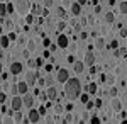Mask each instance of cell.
Wrapping results in <instances>:
<instances>
[{
	"instance_id": "836d02e7",
	"label": "cell",
	"mask_w": 127,
	"mask_h": 124,
	"mask_svg": "<svg viewBox=\"0 0 127 124\" xmlns=\"http://www.w3.org/2000/svg\"><path fill=\"white\" fill-rule=\"evenodd\" d=\"M10 90H12V94H14V95H19V90H17V83H14Z\"/></svg>"
},
{
	"instance_id": "681fc988",
	"label": "cell",
	"mask_w": 127,
	"mask_h": 124,
	"mask_svg": "<svg viewBox=\"0 0 127 124\" xmlns=\"http://www.w3.org/2000/svg\"><path fill=\"white\" fill-rule=\"evenodd\" d=\"M22 56H24V58H29V49H24V51H22Z\"/></svg>"
},
{
	"instance_id": "94428289",
	"label": "cell",
	"mask_w": 127,
	"mask_h": 124,
	"mask_svg": "<svg viewBox=\"0 0 127 124\" xmlns=\"http://www.w3.org/2000/svg\"><path fill=\"white\" fill-rule=\"evenodd\" d=\"M108 5H112V7H114V5H115V0H108Z\"/></svg>"
},
{
	"instance_id": "003e7915",
	"label": "cell",
	"mask_w": 127,
	"mask_h": 124,
	"mask_svg": "<svg viewBox=\"0 0 127 124\" xmlns=\"http://www.w3.org/2000/svg\"><path fill=\"white\" fill-rule=\"evenodd\" d=\"M126 43H127V38H126Z\"/></svg>"
},
{
	"instance_id": "ba28073f",
	"label": "cell",
	"mask_w": 127,
	"mask_h": 124,
	"mask_svg": "<svg viewBox=\"0 0 127 124\" xmlns=\"http://www.w3.org/2000/svg\"><path fill=\"white\" fill-rule=\"evenodd\" d=\"M87 66H93L95 65V55L92 53V51H87L85 53V61H83Z\"/></svg>"
},
{
	"instance_id": "60d3db41",
	"label": "cell",
	"mask_w": 127,
	"mask_h": 124,
	"mask_svg": "<svg viewBox=\"0 0 127 124\" xmlns=\"http://www.w3.org/2000/svg\"><path fill=\"white\" fill-rule=\"evenodd\" d=\"M9 39H10V41L17 39V34H15V32H9Z\"/></svg>"
},
{
	"instance_id": "3957f363",
	"label": "cell",
	"mask_w": 127,
	"mask_h": 124,
	"mask_svg": "<svg viewBox=\"0 0 127 124\" xmlns=\"http://www.w3.org/2000/svg\"><path fill=\"white\" fill-rule=\"evenodd\" d=\"M69 78V71L66 68H58V73H56V82L59 83H66Z\"/></svg>"
},
{
	"instance_id": "d590c367",
	"label": "cell",
	"mask_w": 127,
	"mask_h": 124,
	"mask_svg": "<svg viewBox=\"0 0 127 124\" xmlns=\"http://www.w3.org/2000/svg\"><path fill=\"white\" fill-rule=\"evenodd\" d=\"M127 55V48H119V56H124Z\"/></svg>"
},
{
	"instance_id": "03108f58",
	"label": "cell",
	"mask_w": 127,
	"mask_h": 124,
	"mask_svg": "<svg viewBox=\"0 0 127 124\" xmlns=\"http://www.w3.org/2000/svg\"><path fill=\"white\" fill-rule=\"evenodd\" d=\"M0 92H2V87H0Z\"/></svg>"
},
{
	"instance_id": "9c48e42d",
	"label": "cell",
	"mask_w": 127,
	"mask_h": 124,
	"mask_svg": "<svg viewBox=\"0 0 127 124\" xmlns=\"http://www.w3.org/2000/svg\"><path fill=\"white\" fill-rule=\"evenodd\" d=\"M22 100H24V107H32V104H34V95H31L29 92L27 94H24V97H22Z\"/></svg>"
},
{
	"instance_id": "be15d7a7",
	"label": "cell",
	"mask_w": 127,
	"mask_h": 124,
	"mask_svg": "<svg viewBox=\"0 0 127 124\" xmlns=\"http://www.w3.org/2000/svg\"><path fill=\"white\" fill-rule=\"evenodd\" d=\"M0 71H2V63H0Z\"/></svg>"
},
{
	"instance_id": "52a82bcc",
	"label": "cell",
	"mask_w": 127,
	"mask_h": 124,
	"mask_svg": "<svg viewBox=\"0 0 127 124\" xmlns=\"http://www.w3.org/2000/svg\"><path fill=\"white\" fill-rule=\"evenodd\" d=\"M68 44H69V39L66 34H59L58 32V46L59 48H68Z\"/></svg>"
},
{
	"instance_id": "bcb514c9",
	"label": "cell",
	"mask_w": 127,
	"mask_h": 124,
	"mask_svg": "<svg viewBox=\"0 0 127 124\" xmlns=\"http://www.w3.org/2000/svg\"><path fill=\"white\" fill-rule=\"evenodd\" d=\"M120 36L122 38H127V29H120Z\"/></svg>"
},
{
	"instance_id": "f907efd6",
	"label": "cell",
	"mask_w": 127,
	"mask_h": 124,
	"mask_svg": "<svg viewBox=\"0 0 127 124\" xmlns=\"http://www.w3.org/2000/svg\"><path fill=\"white\" fill-rule=\"evenodd\" d=\"M3 22H5V26H7V27H12V20H5V19H3Z\"/></svg>"
},
{
	"instance_id": "6da1fadb",
	"label": "cell",
	"mask_w": 127,
	"mask_h": 124,
	"mask_svg": "<svg viewBox=\"0 0 127 124\" xmlns=\"http://www.w3.org/2000/svg\"><path fill=\"white\" fill-rule=\"evenodd\" d=\"M64 94L68 99H78L81 95V83H80L78 78H68L66 87H64Z\"/></svg>"
},
{
	"instance_id": "4316f807",
	"label": "cell",
	"mask_w": 127,
	"mask_h": 124,
	"mask_svg": "<svg viewBox=\"0 0 127 124\" xmlns=\"http://www.w3.org/2000/svg\"><path fill=\"white\" fill-rule=\"evenodd\" d=\"M108 48H110V49H117V48H119L117 39H112V41H110V44H108Z\"/></svg>"
},
{
	"instance_id": "7402d4cb",
	"label": "cell",
	"mask_w": 127,
	"mask_h": 124,
	"mask_svg": "<svg viewBox=\"0 0 127 124\" xmlns=\"http://www.w3.org/2000/svg\"><path fill=\"white\" fill-rule=\"evenodd\" d=\"M105 20H107L108 24H112V22H115V15L112 12H108V14H105Z\"/></svg>"
},
{
	"instance_id": "5bb4252c",
	"label": "cell",
	"mask_w": 127,
	"mask_h": 124,
	"mask_svg": "<svg viewBox=\"0 0 127 124\" xmlns=\"http://www.w3.org/2000/svg\"><path fill=\"white\" fill-rule=\"evenodd\" d=\"M71 14H73V15H80V14H81V5H80L78 2L71 5Z\"/></svg>"
},
{
	"instance_id": "4fadbf2b",
	"label": "cell",
	"mask_w": 127,
	"mask_h": 124,
	"mask_svg": "<svg viewBox=\"0 0 127 124\" xmlns=\"http://www.w3.org/2000/svg\"><path fill=\"white\" fill-rule=\"evenodd\" d=\"M73 70H75L76 73H83V70H85V63H83V61H75V63H73Z\"/></svg>"
},
{
	"instance_id": "7c38bea8",
	"label": "cell",
	"mask_w": 127,
	"mask_h": 124,
	"mask_svg": "<svg viewBox=\"0 0 127 124\" xmlns=\"http://www.w3.org/2000/svg\"><path fill=\"white\" fill-rule=\"evenodd\" d=\"M27 88H29V83H27V82H19V83H17L19 95H24V94H27Z\"/></svg>"
},
{
	"instance_id": "603a6c76",
	"label": "cell",
	"mask_w": 127,
	"mask_h": 124,
	"mask_svg": "<svg viewBox=\"0 0 127 124\" xmlns=\"http://www.w3.org/2000/svg\"><path fill=\"white\" fill-rule=\"evenodd\" d=\"M7 14V3H0V17H5Z\"/></svg>"
},
{
	"instance_id": "484cf974",
	"label": "cell",
	"mask_w": 127,
	"mask_h": 124,
	"mask_svg": "<svg viewBox=\"0 0 127 124\" xmlns=\"http://www.w3.org/2000/svg\"><path fill=\"white\" fill-rule=\"evenodd\" d=\"M58 17H59V19H66V12H64L63 7H59V9H58Z\"/></svg>"
},
{
	"instance_id": "ee69618b",
	"label": "cell",
	"mask_w": 127,
	"mask_h": 124,
	"mask_svg": "<svg viewBox=\"0 0 127 124\" xmlns=\"http://www.w3.org/2000/svg\"><path fill=\"white\" fill-rule=\"evenodd\" d=\"M39 114H41V116H44V114H46V105L39 107Z\"/></svg>"
},
{
	"instance_id": "4dcf8cb0",
	"label": "cell",
	"mask_w": 127,
	"mask_h": 124,
	"mask_svg": "<svg viewBox=\"0 0 127 124\" xmlns=\"http://www.w3.org/2000/svg\"><path fill=\"white\" fill-rule=\"evenodd\" d=\"M54 111H56V114H61V112H63L64 109H63V105H61V104H56V107H54Z\"/></svg>"
},
{
	"instance_id": "ab89813d",
	"label": "cell",
	"mask_w": 127,
	"mask_h": 124,
	"mask_svg": "<svg viewBox=\"0 0 127 124\" xmlns=\"http://www.w3.org/2000/svg\"><path fill=\"white\" fill-rule=\"evenodd\" d=\"M17 43H19V44H26L27 41H26V38H24V36H20V38L17 39Z\"/></svg>"
},
{
	"instance_id": "f6af8a7d",
	"label": "cell",
	"mask_w": 127,
	"mask_h": 124,
	"mask_svg": "<svg viewBox=\"0 0 127 124\" xmlns=\"http://www.w3.org/2000/svg\"><path fill=\"white\" fill-rule=\"evenodd\" d=\"M92 107H95V102H92V100H88V102H87V109H92Z\"/></svg>"
},
{
	"instance_id": "9f6ffc18",
	"label": "cell",
	"mask_w": 127,
	"mask_h": 124,
	"mask_svg": "<svg viewBox=\"0 0 127 124\" xmlns=\"http://www.w3.org/2000/svg\"><path fill=\"white\" fill-rule=\"evenodd\" d=\"M46 71H48V73H49V71H53V65H46Z\"/></svg>"
},
{
	"instance_id": "f5cc1de1",
	"label": "cell",
	"mask_w": 127,
	"mask_h": 124,
	"mask_svg": "<svg viewBox=\"0 0 127 124\" xmlns=\"http://www.w3.org/2000/svg\"><path fill=\"white\" fill-rule=\"evenodd\" d=\"M64 109H66L68 112H69V111H73V104H66V107H64Z\"/></svg>"
},
{
	"instance_id": "e7e4bbea",
	"label": "cell",
	"mask_w": 127,
	"mask_h": 124,
	"mask_svg": "<svg viewBox=\"0 0 127 124\" xmlns=\"http://www.w3.org/2000/svg\"><path fill=\"white\" fill-rule=\"evenodd\" d=\"M0 34H2V26H0Z\"/></svg>"
},
{
	"instance_id": "8fae6325",
	"label": "cell",
	"mask_w": 127,
	"mask_h": 124,
	"mask_svg": "<svg viewBox=\"0 0 127 124\" xmlns=\"http://www.w3.org/2000/svg\"><path fill=\"white\" fill-rule=\"evenodd\" d=\"M46 94H48V99H49V100H56V99H58V90H56L53 85L48 87V92H46Z\"/></svg>"
},
{
	"instance_id": "680465c9",
	"label": "cell",
	"mask_w": 127,
	"mask_h": 124,
	"mask_svg": "<svg viewBox=\"0 0 127 124\" xmlns=\"http://www.w3.org/2000/svg\"><path fill=\"white\" fill-rule=\"evenodd\" d=\"M100 10H102V7H100V5H97V7H95V14H100Z\"/></svg>"
},
{
	"instance_id": "91938a15",
	"label": "cell",
	"mask_w": 127,
	"mask_h": 124,
	"mask_svg": "<svg viewBox=\"0 0 127 124\" xmlns=\"http://www.w3.org/2000/svg\"><path fill=\"white\" fill-rule=\"evenodd\" d=\"M95 107H102V100H97L95 102Z\"/></svg>"
},
{
	"instance_id": "9a60e30c",
	"label": "cell",
	"mask_w": 127,
	"mask_h": 124,
	"mask_svg": "<svg viewBox=\"0 0 127 124\" xmlns=\"http://www.w3.org/2000/svg\"><path fill=\"white\" fill-rule=\"evenodd\" d=\"M120 107H122V104H120V100L114 97V100H112V109H114V111H120Z\"/></svg>"
},
{
	"instance_id": "8992f818",
	"label": "cell",
	"mask_w": 127,
	"mask_h": 124,
	"mask_svg": "<svg viewBox=\"0 0 127 124\" xmlns=\"http://www.w3.org/2000/svg\"><path fill=\"white\" fill-rule=\"evenodd\" d=\"M22 70H24V66H22V63H19V61H14L10 65V73L12 75H19V73H22Z\"/></svg>"
},
{
	"instance_id": "816d5d0a",
	"label": "cell",
	"mask_w": 127,
	"mask_h": 124,
	"mask_svg": "<svg viewBox=\"0 0 127 124\" xmlns=\"http://www.w3.org/2000/svg\"><path fill=\"white\" fill-rule=\"evenodd\" d=\"M68 63H71V65L75 63V56H73V55H71V56H68Z\"/></svg>"
},
{
	"instance_id": "f1b7e54d",
	"label": "cell",
	"mask_w": 127,
	"mask_h": 124,
	"mask_svg": "<svg viewBox=\"0 0 127 124\" xmlns=\"http://www.w3.org/2000/svg\"><path fill=\"white\" fill-rule=\"evenodd\" d=\"M75 121V116L73 114H66L64 116V123H73Z\"/></svg>"
},
{
	"instance_id": "7dc6e473",
	"label": "cell",
	"mask_w": 127,
	"mask_h": 124,
	"mask_svg": "<svg viewBox=\"0 0 127 124\" xmlns=\"http://www.w3.org/2000/svg\"><path fill=\"white\" fill-rule=\"evenodd\" d=\"M44 5H46V7H51V5H53V0H44Z\"/></svg>"
},
{
	"instance_id": "5b68a950",
	"label": "cell",
	"mask_w": 127,
	"mask_h": 124,
	"mask_svg": "<svg viewBox=\"0 0 127 124\" xmlns=\"http://www.w3.org/2000/svg\"><path fill=\"white\" fill-rule=\"evenodd\" d=\"M10 105H12V109H14V111H20V109L24 107V100H22L19 95H14L12 104H10Z\"/></svg>"
},
{
	"instance_id": "e0dca14e",
	"label": "cell",
	"mask_w": 127,
	"mask_h": 124,
	"mask_svg": "<svg viewBox=\"0 0 127 124\" xmlns=\"http://www.w3.org/2000/svg\"><path fill=\"white\" fill-rule=\"evenodd\" d=\"M9 36H2V38H0V46H2V48H7V46H9Z\"/></svg>"
},
{
	"instance_id": "74e56055",
	"label": "cell",
	"mask_w": 127,
	"mask_h": 124,
	"mask_svg": "<svg viewBox=\"0 0 127 124\" xmlns=\"http://www.w3.org/2000/svg\"><path fill=\"white\" fill-rule=\"evenodd\" d=\"M7 12H15V7H14V3H7Z\"/></svg>"
},
{
	"instance_id": "2e32d148",
	"label": "cell",
	"mask_w": 127,
	"mask_h": 124,
	"mask_svg": "<svg viewBox=\"0 0 127 124\" xmlns=\"http://www.w3.org/2000/svg\"><path fill=\"white\" fill-rule=\"evenodd\" d=\"M22 119H24L22 117V112L20 111H15L14 112V123H22Z\"/></svg>"
},
{
	"instance_id": "1f68e13d",
	"label": "cell",
	"mask_w": 127,
	"mask_h": 124,
	"mask_svg": "<svg viewBox=\"0 0 127 124\" xmlns=\"http://www.w3.org/2000/svg\"><path fill=\"white\" fill-rule=\"evenodd\" d=\"M90 123H92V124H98V123H100V117H98V116H93V117L90 119Z\"/></svg>"
},
{
	"instance_id": "7a4b0ae2",
	"label": "cell",
	"mask_w": 127,
	"mask_h": 124,
	"mask_svg": "<svg viewBox=\"0 0 127 124\" xmlns=\"http://www.w3.org/2000/svg\"><path fill=\"white\" fill-rule=\"evenodd\" d=\"M14 5H15V12H19V15H26L32 7L29 0H14Z\"/></svg>"
},
{
	"instance_id": "f35d334b",
	"label": "cell",
	"mask_w": 127,
	"mask_h": 124,
	"mask_svg": "<svg viewBox=\"0 0 127 124\" xmlns=\"http://www.w3.org/2000/svg\"><path fill=\"white\" fill-rule=\"evenodd\" d=\"M64 27H66V24H64L63 20H61V22H58V32H59V31H63Z\"/></svg>"
},
{
	"instance_id": "d6986e66",
	"label": "cell",
	"mask_w": 127,
	"mask_h": 124,
	"mask_svg": "<svg viewBox=\"0 0 127 124\" xmlns=\"http://www.w3.org/2000/svg\"><path fill=\"white\" fill-rule=\"evenodd\" d=\"M34 20H36V15H34V14H27V15H26V22H27V26L34 24Z\"/></svg>"
},
{
	"instance_id": "f546056e",
	"label": "cell",
	"mask_w": 127,
	"mask_h": 124,
	"mask_svg": "<svg viewBox=\"0 0 127 124\" xmlns=\"http://www.w3.org/2000/svg\"><path fill=\"white\" fill-rule=\"evenodd\" d=\"M80 99H81V102H83V104H87L88 100H90V95H88V94H81Z\"/></svg>"
},
{
	"instance_id": "6f0895ef",
	"label": "cell",
	"mask_w": 127,
	"mask_h": 124,
	"mask_svg": "<svg viewBox=\"0 0 127 124\" xmlns=\"http://www.w3.org/2000/svg\"><path fill=\"white\" fill-rule=\"evenodd\" d=\"M49 56H51V53H49L48 49H44V58H49Z\"/></svg>"
},
{
	"instance_id": "7bdbcfd3",
	"label": "cell",
	"mask_w": 127,
	"mask_h": 124,
	"mask_svg": "<svg viewBox=\"0 0 127 124\" xmlns=\"http://www.w3.org/2000/svg\"><path fill=\"white\" fill-rule=\"evenodd\" d=\"M27 65H29L31 68H34V66H36V60H29V61H27Z\"/></svg>"
},
{
	"instance_id": "277c9868",
	"label": "cell",
	"mask_w": 127,
	"mask_h": 124,
	"mask_svg": "<svg viewBox=\"0 0 127 124\" xmlns=\"http://www.w3.org/2000/svg\"><path fill=\"white\" fill-rule=\"evenodd\" d=\"M27 117H29L31 123H39V121H41V114H39V111H36V109H32V107H31V111L27 112Z\"/></svg>"
},
{
	"instance_id": "d6a6232c",
	"label": "cell",
	"mask_w": 127,
	"mask_h": 124,
	"mask_svg": "<svg viewBox=\"0 0 127 124\" xmlns=\"http://www.w3.org/2000/svg\"><path fill=\"white\" fill-rule=\"evenodd\" d=\"M27 48H29V51H34V49H36V44H34V41H29V43H27Z\"/></svg>"
},
{
	"instance_id": "c3c4849f",
	"label": "cell",
	"mask_w": 127,
	"mask_h": 124,
	"mask_svg": "<svg viewBox=\"0 0 127 124\" xmlns=\"http://www.w3.org/2000/svg\"><path fill=\"white\" fill-rule=\"evenodd\" d=\"M107 83H110V85L114 83V76H112V75H108V76H107Z\"/></svg>"
},
{
	"instance_id": "ffe728a7",
	"label": "cell",
	"mask_w": 127,
	"mask_h": 124,
	"mask_svg": "<svg viewBox=\"0 0 127 124\" xmlns=\"http://www.w3.org/2000/svg\"><path fill=\"white\" fill-rule=\"evenodd\" d=\"M44 80H46V85H48V87L54 85V82H56V78H54V76H51V75H48L46 78H44Z\"/></svg>"
},
{
	"instance_id": "6125c7cd",
	"label": "cell",
	"mask_w": 127,
	"mask_h": 124,
	"mask_svg": "<svg viewBox=\"0 0 127 124\" xmlns=\"http://www.w3.org/2000/svg\"><path fill=\"white\" fill-rule=\"evenodd\" d=\"M78 3H80V5H85V3H87V0H78Z\"/></svg>"
},
{
	"instance_id": "b9f144b4",
	"label": "cell",
	"mask_w": 127,
	"mask_h": 124,
	"mask_svg": "<svg viewBox=\"0 0 127 124\" xmlns=\"http://www.w3.org/2000/svg\"><path fill=\"white\" fill-rule=\"evenodd\" d=\"M42 44H44V46H46V48H48L49 44H51V41H49L48 38H44V39H42Z\"/></svg>"
},
{
	"instance_id": "cb8c5ba5",
	"label": "cell",
	"mask_w": 127,
	"mask_h": 124,
	"mask_svg": "<svg viewBox=\"0 0 127 124\" xmlns=\"http://www.w3.org/2000/svg\"><path fill=\"white\" fill-rule=\"evenodd\" d=\"M119 9H120L122 14H127V2H120L119 3Z\"/></svg>"
},
{
	"instance_id": "d4e9b609",
	"label": "cell",
	"mask_w": 127,
	"mask_h": 124,
	"mask_svg": "<svg viewBox=\"0 0 127 124\" xmlns=\"http://www.w3.org/2000/svg\"><path fill=\"white\" fill-rule=\"evenodd\" d=\"M97 92V83H88V94H95Z\"/></svg>"
},
{
	"instance_id": "db71d44e",
	"label": "cell",
	"mask_w": 127,
	"mask_h": 124,
	"mask_svg": "<svg viewBox=\"0 0 127 124\" xmlns=\"http://www.w3.org/2000/svg\"><path fill=\"white\" fill-rule=\"evenodd\" d=\"M93 73H97V68H95V66H90V75H93Z\"/></svg>"
},
{
	"instance_id": "e575fe53",
	"label": "cell",
	"mask_w": 127,
	"mask_h": 124,
	"mask_svg": "<svg viewBox=\"0 0 127 124\" xmlns=\"http://www.w3.org/2000/svg\"><path fill=\"white\" fill-rule=\"evenodd\" d=\"M5 100H7V95L3 92H0V104H5Z\"/></svg>"
},
{
	"instance_id": "83f0119b",
	"label": "cell",
	"mask_w": 127,
	"mask_h": 124,
	"mask_svg": "<svg viewBox=\"0 0 127 124\" xmlns=\"http://www.w3.org/2000/svg\"><path fill=\"white\" fill-rule=\"evenodd\" d=\"M44 65V58H36V68H41Z\"/></svg>"
},
{
	"instance_id": "44dd1931",
	"label": "cell",
	"mask_w": 127,
	"mask_h": 124,
	"mask_svg": "<svg viewBox=\"0 0 127 124\" xmlns=\"http://www.w3.org/2000/svg\"><path fill=\"white\" fill-rule=\"evenodd\" d=\"M41 12H42L41 5H37V3H32V14H34V15H37V14H41Z\"/></svg>"
},
{
	"instance_id": "30bf717a",
	"label": "cell",
	"mask_w": 127,
	"mask_h": 124,
	"mask_svg": "<svg viewBox=\"0 0 127 124\" xmlns=\"http://www.w3.org/2000/svg\"><path fill=\"white\" fill-rule=\"evenodd\" d=\"M36 80H37V73H36V71H31V73H27V76H26V82L29 83V87H34V85H36Z\"/></svg>"
},
{
	"instance_id": "11a10c76",
	"label": "cell",
	"mask_w": 127,
	"mask_h": 124,
	"mask_svg": "<svg viewBox=\"0 0 127 124\" xmlns=\"http://www.w3.org/2000/svg\"><path fill=\"white\" fill-rule=\"evenodd\" d=\"M56 48H58V44H49V49L51 51H56Z\"/></svg>"
},
{
	"instance_id": "ac0fdd59",
	"label": "cell",
	"mask_w": 127,
	"mask_h": 124,
	"mask_svg": "<svg viewBox=\"0 0 127 124\" xmlns=\"http://www.w3.org/2000/svg\"><path fill=\"white\" fill-rule=\"evenodd\" d=\"M95 48H97V49H103V48H105V41H103L102 38H98L97 43H95Z\"/></svg>"
},
{
	"instance_id": "8d00e7d4",
	"label": "cell",
	"mask_w": 127,
	"mask_h": 124,
	"mask_svg": "<svg viewBox=\"0 0 127 124\" xmlns=\"http://www.w3.org/2000/svg\"><path fill=\"white\" fill-rule=\"evenodd\" d=\"M108 94H110L112 97H115V95H117V88H115V87H112V88L108 90Z\"/></svg>"
}]
</instances>
